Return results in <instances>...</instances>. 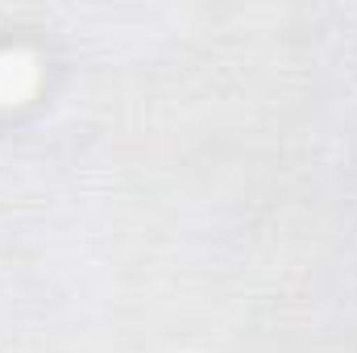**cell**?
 I'll return each instance as SVG.
<instances>
[{
  "label": "cell",
  "instance_id": "cell-1",
  "mask_svg": "<svg viewBox=\"0 0 357 353\" xmlns=\"http://www.w3.org/2000/svg\"><path fill=\"white\" fill-rule=\"evenodd\" d=\"M33 88V63L25 54H0V104H17Z\"/></svg>",
  "mask_w": 357,
  "mask_h": 353
}]
</instances>
